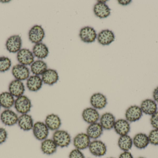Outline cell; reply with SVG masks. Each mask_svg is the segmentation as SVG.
Listing matches in <instances>:
<instances>
[{"label": "cell", "mask_w": 158, "mask_h": 158, "mask_svg": "<svg viewBox=\"0 0 158 158\" xmlns=\"http://www.w3.org/2000/svg\"><path fill=\"white\" fill-rule=\"evenodd\" d=\"M137 158H146L144 157H138Z\"/></svg>", "instance_id": "obj_42"}, {"label": "cell", "mask_w": 158, "mask_h": 158, "mask_svg": "<svg viewBox=\"0 0 158 158\" xmlns=\"http://www.w3.org/2000/svg\"><path fill=\"white\" fill-rule=\"evenodd\" d=\"M32 53L37 58L44 59L48 56L49 51L46 45L40 42L34 45L32 48Z\"/></svg>", "instance_id": "obj_29"}, {"label": "cell", "mask_w": 158, "mask_h": 158, "mask_svg": "<svg viewBox=\"0 0 158 158\" xmlns=\"http://www.w3.org/2000/svg\"><path fill=\"white\" fill-rule=\"evenodd\" d=\"M34 124L33 118L29 114H22L19 117L18 125L24 131H29L32 130Z\"/></svg>", "instance_id": "obj_16"}, {"label": "cell", "mask_w": 158, "mask_h": 158, "mask_svg": "<svg viewBox=\"0 0 158 158\" xmlns=\"http://www.w3.org/2000/svg\"><path fill=\"white\" fill-rule=\"evenodd\" d=\"M69 158H85L81 150L75 148L70 151L69 155Z\"/></svg>", "instance_id": "obj_34"}, {"label": "cell", "mask_w": 158, "mask_h": 158, "mask_svg": "<svg viewBox=\"0 0 158 158\" xmlns=\"http://www.w3.org/2000/svg\"><path fill=\"white\" fill-rule=\"evenodd\" d=\"M1 107H1V105H0V111H1Z\"/></svg>", "instance_id": "obj_43"}, {"label": "cell", "mask_w": 158, "mask_h": 158, "mask_svg": "<svg viewBox=\"0 0 158 158\" xmlns=\"http://www.w3.org/2000/svg\"><path fill=\"white\" fill-rule=\"evenodd\" d=\"M12 73L15 79L22 81L29 78L30 71L27 66L19 64L13 66Z\"/></svg>", "instance_id": "obj_8"}, {"label": "cell", "mask_w": 158, "mask_h": 158, "mask_svg": "<svg viewBox=\"0 0 158 158\" xmlns=\"http://www.w3.org/2000/svg\"><path fill=\"white\" fill-rule=\"evenodd\" d=\"M19 116L15 111L5 109L1 113L0 119L2 123L7 126H13L17 124Z\"/></svg>", "instance_id": "obj_5"}, {"label": "cell", "mask_w": 158, "mask_h": 158, "mask_svg": "<svg viewBox=\"0 0 158 158\" xmlns=\"http://www.w3.org/2000/svg\"><path fill=\"white\" fill-rule=\"evenodd\" d=\"M17 59L21 65L30 66L34 62V56L29 49L23 48L18 52Z\"/></svg>", "instance_id": "obj_11"}, {"label": "cell", "mask_w": 158, "mask_h": 158, "mask_svg": "<svg viewBox=\"0 0 158 158\" xmlns=\"http://www.w3.org/2000/svg\"><path fill=\"white\" fill-rule=\"evenodd\" d=\"M15 109L19 114H28L31 110L32 104L30 99L25 95L16 98L14 105Z\"/></svg>", "instance_id": "obj_2"}, {"label": "cell", "mask_w": 158, "mask_h": 158, "mask_svg": "<svg viewBox=\"0 0 158 158\" xmlns=\"http://www.w3.org/2000/svg\"><path fill=\"white\" fill-rule=\"evenodd\" d=\"M113 129L119 136L127 135L131 131V124L125 119H119L116 120Z\"/></svg>", "instance_id": "obj_14"}, {"label": "cell", "mask_w": 158, "mask_h": 158, "mask_svg": "<svg viewBox=\"0 0 158 158\" xmlns=\"http://www.w3.org/2000/svg\"><path fill=\"white\" fill-rule=\"evenodd\" d=\"M143 114L152 116L158 111L157 104L153 99H146L142 101L140 106Z\"/></svg>", "instance_id": "obj_21"}, {"label": "cell", "mask_w": 158, "mask_h": 158, "mask_svg": "<svg viewBox=\"0 0 158 158\" xmlns=\"http://www.w3.org/2000/svg\"><path fill=\"white\" fill-rule=\"evenodd\" d=\"M104 131V129L99 122H95L89 124L86 128V133L90 139L97 140L101 137Z\"/></svg>", "instance_id": "obj_20"}, {"label": "cell", "mask_w": 158, "mask_h": 158, "mask_svg": "<svg viewBox=\"0 0 158 158\" xmlns=\"http://www.w3.org/2000/svg\"><path fill=\"white\" fill-rule=\"evenodd\" d=\"M12 65L11 59L6 57H0V72H4L10 69Z\"/></svg>", "instance_id": "obj_32"}, {"label": "cell", "mask_w": 158, "mask_h": 158, "mask_svg": "<svg viewBox=\"0 0 158 158\" xmlns=\"http://www.w3.org/2000/svg\"><path fill=\"white\" fill-rule=\"evenodd\" d=\"M81 116L84 121L88 124L98 122L100 117L97 109L93 107L85 109L82 112Z\"/></svg>", "instance_id": "obj_12"}, {"label": "cell", "mask_w": 158, "mask_h": 158, "mask_svg": "<svg viewBox=\"0 0 158 158\" xmlns=\"http://www.w3.org/2000/svg\"><path fill=\"white\" fill-rule=\"evenodd\" d=\"M91 142V139L86 133L78 134L73 140V145L75 148L81 151L88 148Z\"/></svg>", "instance_id": "obj_7"}, {"label": "cell", "mask_w": 158, "mask_h": 158, "mask_svg": "<svg viewBox=\"0 0 158 158\" xmlns=\"http://www.w3.org/2000/svg\"><path fill=\"white\" fill-rule=\"evenodd\" d=\"M118 158H134L130 151H125L121 153Z\"/></svg>", "instance_id": "obj_37"}, {"label": "cell", "mask_w": 158, "mask_h": 158, "mask_svg": "<svg viewBox=\"0 0 158 158\" xmlns=\"http://www.w3.org/2000/svg\"><path fill=\"white\" fill-rule=\"evenodd\" d=\"M150 122L153 129L158 130V111L151 116Z\"/></svg>", "instance_id": "obj_35"}, {"label": "cell", "mask_w": 158, "mask_h": 158, "mask_svg": "<svg viewBox=\"0 0 158 158\" xmlns=\"http://www.w3.org/2000/svg\"><path fill=\"white\" fill-rule=\"evenodd\" d=\"M153 100L158 104V86L154 90L153 93Z\"/></svg>", "instance_id": "obj_38"}, {"label": "cell", "mask_w": 158, "mask_h": 158, "mask_svg": "<svg viewBox=\"0 0 158 158\" xmlns=\"http://www.w3.org/2000/svg\"><path fill=\"white\" fill-rule=\"evenodd\" d=\"M94 12L98 17L106 18L110 15V9L106 3L97 2L94 6Z\"/></svg>", "instance_id": "obj_28"}, {"label": "cell", "mask_w": 158, "mask_h": 158, "mask_svg": "<svg viewBox=\"0 0 158 158\" xmlns=\"http://www.w3.org/2000/svg\"><path fill=\"white\" fill-rule=\"evenodd\" d=\"M149 143L154 146H158V130L153 129L148 135Z\"/></svg>", "instance_id": "obj_33"}, {"label": "cell", "mask_w": 158, "mask_h": 158, "mask_svg": "<svg viewBox=\"0 0 158 158\" xmlns=\"http://www.w3.org/2000/svg\"><path fill=\"white\" fill-rule=\"evenodd\" d=\"M45 36L44 30L40 25H36L32 27L28 33L29 39L32 43L41 42Z\"/></svg>", "instance_id": "obj_10"}, {"label": "cell", "mask_w": 158, "mask_h": 158, "mask_svg": "<svg viewBox=\"0 0 158 158\" xmlns=\"http://www.w3.org/2000/svg\"><path fill=\"white\" fill-rule=\"evenodd\" d=\"M22 44V40L19 35H12L6 40V48L9 53H14L21 50Z\"/></svg>", "instance_id": "obj_9"}, {"label": "cell", "mask_w": 158, "mask_h": 158, "mask_svg": "<svg viewBox=\"0 0 158 158\" xmlns=\"http://www.w3.org/2000/svg\"><path fill=\"white\" fill-rule=\"evenodd\" d=\"M44 123L50 130L54 132L59 130L62 125V121L58 115L52 113L46 116Z\"/></svg>", "instance_id": "obj_18"}, {"label": "cell", "mask_w": 158, "mask_h": 158, "mask_svg": "<svg viewBox=\"0 0 158 158\" xmlns=\"http://www.w3.org/2000/svg\"><path fill=\"white\" fill-rule=\"evenodd\" d=\"M32 130L34 137L41 142L48 138L50 132V130L44 122L41 121L34 123Z\"/></svg>", "instance_id": "obj_4"}, {"label": "cell", "mask_w": 158, "mask_h": 158, "mask_svg": "<svg viewBox=\"0 0 158 158\" xmlns=\"http://www.w3.org/2000/svg\"><path fill=\"white\" fill-rule=\"evenodd\" d=\"M42 79L40 76L32 75L27 79L26 85L27 89L31 92H36L40 90L42 87Z\"/></svg>", "instance_id": "obj_26"}, {"label": "cell", "mask_w": 158, "mask_h": 158, "mask_svg": "<svg viewBox=\"0 0 158 158\" xmlns=\"http://www.w3.org/2000/svg\"><path fill=\"white\" fill-rule=\"evenodd\" d=\"M132 139L133 146L137 149H145L150 144L148 135L143 133L136 134Z\"/></svg>", "instance_id": "obj_22"}, {"label": "cell", "mask_w": 158, "mask_h": 158, "mask_svg": "<svg viewBox=\"0 0 158 158\" xmlns=\"http://www.w3.org/2000/svg\"><path fill=\"white\" fill-rule=\"evenodd\" d=\"M7 136L8 134L6 130L4 128L0 127V145L5 143L7 140Z\"/></svg>", "instance_id": "obj_36"}, {"label": "cell", "mask_w": 158, "mask_h": 158, "mask_svg": "<svg viewBox=\"0 0 158 158\" xmlns=\"http://www.w3.org/2000/svg\"><path fill=\"white\" fill-rule=\"evenodd\" d=\"M79 36L81 40L84 42L91 43L95 41L97 37V34L94 28L90 27H85L81 29Z\"/></svg>", "instance_id": "obj_13"}, {"label": "cell", "mask_w": 158, "mask_h": 158, "mask_svg": "<svg viewBox=\"0 0 158 158\" xmlns=\"http://www.w3.org/2000/svg\"><path fill=\"white\" fill-rule=\"evenodd\" d=\"M47 64L42 60L34 61L31 65V71L34 75H42L48 69Z\"/></svg>", "instance_id": "obj_31"}, {"label": "cell", "mask_w": 158, "mask_h": 158, "mask_svg": "<svg viewBox=\"0 0 158 158\" xmlns=\"http://www.w3.org/2000/svg\"><path fill=\"white\" fill-rule=\"evenodd\" d=\"M8 91L14 97L17 98L24 94L25 91V85L21 81L15 79L9 83Z\"/></svg>", "instance_id": "obj_19"}, {"label": "cell", "mask_w": 158, "mask_h": 158, "mask_svg": "<svg viewBox=\"0 0 158 158\" xmlns=\"http://www.w3.org/2000/svg\"><path fill=\"white\" fill-rule=\"evenodd\" d=\"M10 2V1H0V2H2V3H7Z\"/></svg>", "instance_id": "obj_41"}, {"label": "cell", "mask_w": 158, "mask_h": 158, "mask_svg": "<svg viewBox=\"0 0 158 158\" xmlns=\"http://www.w3.org/2000/svg\"><path fill=\"white\" fill-rule=\"evenodd\" d=\"M132 1L131 0H119L118 1V2L119 4L122 6H127Z\"/></svg>", "instance_id": "obj_39"}, {"label": "cell", "mask_w": 158, "mask_h": 158, "mask_svg": "<svg viewBox=\"0 0 158 158\" xmlns=\"http://www.w3.org/2000/svg\"><path fill=\"white\" fill-rule=\"evenodd\" d=\"M88 148L91 155L94 156L101 157L106 154V145L103 141L98 139L91 141Z\"/></svg>", "instance_id": "obj_3"}, {"label": "cell", "mask_w": 158, "mask_h": 158, "mask_svg": "<svg viewBox=\"0 0 158 158\" xmlns=\"http://www.w3.org/2000/svg\"><path fill=\"white\" fill-rule=\"evenodd\" d=\"M99 121L104 130H110L114 128L116 119L112 113L106 112L100 116Z\"/></svg>", "instance_id": "obj_17"}, {"label": "cell", "mask_w": 158, "mask_h": 158, "mask_svg": "<svg viewBox=\"0 0 158 158\" xmlns=\"http://www.w3.org/2000/svg\"><path fill=\"white\" fill-rule=\"evenodd\" d=\"M106 2L107 1H98V2L102 3H106Z\"/></svg>", "instance_id": "obj_40"}, {"label": "cell", "mask_w": 158, "mask_h": 158, "mask_svg": "<svg viewBox=\"0 0 158 158\" xmlns=\"http://www.w3.org/2000/svg\"><path fill=\"white\" fill-rule=\"evenodd\" d=\"M15 97L9 92L0 94V105L5 109H10L15 105Z\"/></svg>", "instance_id": "obj_27"}, {"label": "cell", "mask_w": 158, "mask_h": 158, "mask_svg": "<svg viewBox=\"0 0 158 158\" xmlns=\"http://www.w3.org/2000/svg\"><path fill=\"white\" fill-rule=\"evenodd\" d=\"M118 145L119 148L123 152L130 151L133 146V139L129 135L120 136L118 140Z\"/></svg>", "instance_id": "obj_30"}, {"label": "cell", "mask_w": 158, "mask_h": 158, "mask_svg": "<svg viewBox=\"0 0 158 158\" xmlns=\"http://www.w3.org/2000/svg\"><path fill=\"white\" fill-rule=\"evenodd\" d=\"M97 38L98 41L100 44L103 45H108L115 41V37L112 31L105 29L98 33Z\"/></svg>", "instance_id": "obj_25"}, {"label": "cell", "mask_w": 158, "mask_h": 158, "mask_svg": "<svg viewBox=\"0 0 158 158\" xmlns=\"http://www.w3.org/2000/svg\"><path fill=\"white\" fill-rule=\"evenodd\" d=\"M143 111L139 106L134 105L129 107L125 113V119L129 122H135L138 121L143 117Z\"/></svg>", "instance_id": "obj_6"}, {"label": "cell", "mask_w": 158, "mask_h": 158, "mask_svg": "<svg viewBox=\"0 0 158 158\" xmlns=\"http://www.w3.org/2000/svg\"><path fill=\"white\" fill-rule=\"evenodd\" d=\"M90 102L92 107L97 110L103 109L107 105L106 97L101 93L94 94L90 98Z\"/></svg>", "instance_id": "obj_15"}, {"label": "cell", "mask_w": 158, "mask_h": 158, "mask_svg": "<svg viewBox=\"0 0 158 158\" xmlns=\"http://www.w3.org/2000/svg\"><path fill=\"white\" fill-rule=\"evenodd\" d=\"M58 147L52 139H47L42 141L40 148L42 152L47 156H51L56 153Z\"/></svg>", "instance_id": "obj_23"}, {"label": "cell", "mask_w": 158, "mask_h": 158, "mask_svg": "<svg viewBox=\"0 0 158 158\" xmlns=\"http://www.w3.org/2000/svg\"><path fill=\"white\" fill-rule=\"evenodd\" d=\"M116 158L112 157H109V158Z\"/></svg>", "instance_id": "obj_44"}, {"label": "cell", "mask_w": 158, "mask_h": 158, "mask_svg": "<svg viewBox=\"0 0 158 158\" xmlns=\"http://www.w3.org/2000/svg\"><path fill=\"white\" fill-rule=\"evenodd\" d=\"M41 76L43 82L47 85H54L59 80L58 72L55 70L52 69H47Z\"/></svg>", "instance_id": "obj_24"}, {"label": "cell", "mask_w": 158, "mask_h": 158, "mask_svg": "<svg viewBox=\"0 0 158 158\" xmlns=\"http://www.w3.org/2000/svg\"><path fill=\"white\" fill-rule=\"evenodd\" d=\"M52 139L58 147L65 148L69 146L72 142L71 135L64 130H58L54 132Z\"/></svg>", "instance_id": "obj_1"}]
</instances>
